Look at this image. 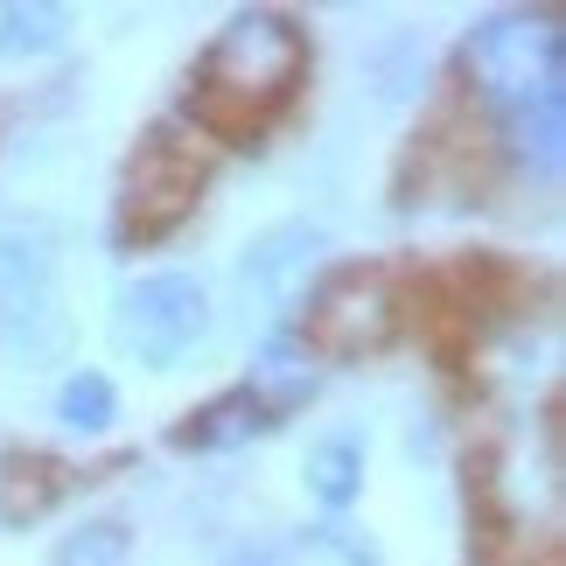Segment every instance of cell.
Returning <instances> with one entry per match:
<instances>
[{"label": "cell", "instance_id": "12", "mask_svg": "<svg viewBox=\"0 0 566 566\" xmlns=\"http://www.w3.org/2000/svg\"><path fill=\"white\" fill-rule=\"evenodd\" d=\"M56 420L71 427V433H105L119 420V391L105 371H71L56 385Z\"/></svg>", "mask_w": 566, "mask_h": 566}, {"label": "cell", "instance_id": "10", "mask_svg": "<svg viewBox=\"0 0 566 566\" xmlns=\"http://www.w3.org/2000/svg\"><path fill=\"white\" fill-rule=\"evenodd\" d=\"M301 483H308V496H315L322 511L357 504V490H364V448L350 441V433H329V441H315L308 462H301Z\"/></svg>", "mask_w": 566, "mask_h": 566}, {"label": "cell", "instance_id": "1", "mask_svg": "<svg viewBox=\"0 0 566 566\" xmlns=\"http://www.w3.org/2000/svg\"><path fill=\"white\" fill-rule=\"evenodd\" d=\"M301 71H308V35L287 14H273V8L231 14L189 77V113L217 140H252L294 98Z\"/></svg>", "mask_w": 566, "mask_h": 566}, {"label": "cell", "instance_id": "3", "mask_svg": "<svg viewBox=\"0 0 566 566\" xmlns=\"http://www.w3.org/2000/svg\"><path fill=\"white\" fill-rule=\"evenodd\" d=\"M63 287H56V231L42 217L0 224V343L14 357H56L63 350Z\"/></svg>", "mask_w": 566, "mask_h": 566}, {"label": "cell", "instance_id": "11", "mask_svg": "<svg viewBox=\"0 0 566 566\" xmlns=\"http://www.w3.org/2000/svg\"><path fill=\"white\" fill-rule=\"evenodd\" d=\"M71 35V14L50 0H8L0 8V56H50Z\"/></svg>", "mask_w": 566, "mask_h": 566}, {"label": "cell", "instance_id": "9", "mask_svg": "<svg viewBox=\"0 0 566 566\" xmlns=\"http://www.w3.org/2000/svg\"><path fill=\"white\" fill-rule=\"evenodd\" d=\"M266 427H273V412L238 385V391H224V399H210L203 412H189V427L176 433V441L217 454V448H238V441H252V433H266Z\"/></svg>", "mask_w": 566, "mask_h": 566}, {"label": "cell", "instance_id": "2", "mask_svg": "<svg viewBox=\"0 0 566 566\" xmlns=\"http://www.w3.org/2000/svg\"><path fill=\"white\" fill-rule=\"evenodd\" d=\"M462 77L496 119L532 113V105H566V35L553 8H504L483 14L462 42Z\"/></svg>", "mask_w": 566, "mask_h": 566}, {"label": "cell", "instance_id": "14", "mask_svg": "<svg viewBox=\"0 0 566 566\" xmlns=\"http://www.w3.org/2000/svg\"><path fill=\"white\" fill-rule=\"evenodd\" d=\"M217 566H294V559L280 553V546H266V538H259V546H238L231 559H217Z\"/></svg>", "mask_w": 566, "mask_h": 566}, {"label": "cell", "instance_id": "4", "mask_svg": "<svg viewBox=\"0 0 566 566\" xmlns=\"http://www.w3.org/2000/svg\"><path fill=\"white\" fill-rule=\"evenodd\" d=\"M113 336L126 357H140L147 371H176V364L210 336V294L196 273H147L119 294Z\"/></svg>", "mask_w": 566, "mask_h": 566}, {"label": "cell", "instance_id": "7", "mask_svg": "<svg viewBox=\"0 0 566 566\" xmlns=\"http://www.w3.org/2000/svg\"><path fill=\"white\" fill-rule=\"evenodd\" d=\"M196 189H203V168H196L168 134H155V140L140 147L134 176H126V217H119V231L126 238H134V231L140 238H161L196 203Z\"/></svg>", "mask_w": 566, "mask_h": 566}, {"label": "cell", "instance_id": "6", "mask_svg": "<svg viewBox=\"0 0 566 566\" xmlns=\"http://www.w3.org/2000/svg\"><path fill=\"white\" fill-rule=\"evenodd\" d=\"M322 245H329L322 224H273V231H259L245 245V259H238V294H245L259 315L294 308V301L308 294V280H315Z\"/></svg>", "mask_w": 566, "mask_h": 566}, {"label": "cell", "instance_id": "5", "mask_svg": "<svg viewBox=\"0 0 566 566\" xmlns=\"http://www.w3.org/2000/svg\"><path fill=\"white\" fill-rule=\"evenodd\" d=\"M391 329H399L391 280L378 266H343L308 294V329H301V343L329 350V357H364V350H385Z\"/></svg>", "mask_w": 566, "mask_h": 566}, {"label": "cell", "instance_id": "13", "mask_svg": "<svg viewBox=\"0 0 566 566\" xmlns=\"http://www.w3.org/2000/svg\"><path fill=\"white\" fill-rule=\"evenodd\" d=\"M56 566H126V525L113 517H92L56 546Z\"/></svg>", "mask_w": 566, "mask_h": 566}, {"label": "cell", "instance_id": "8", "mask_svg": "<svg viewBox=\"0 0 566 566\" xmlns=\"http://www.w3.org/2000/svg\"><path fill=\"white\" fill-rule=\"evenodd\" d=\"M252 399L273 412H294V406H308V391H315V350L301 343L294 329H273L266 343H259V364H252Z\"/></svg>", "mask_w": 566, "mask_h": 566}]
</instances>
